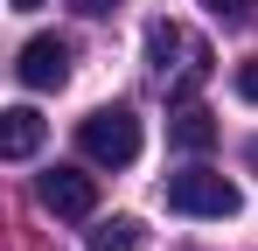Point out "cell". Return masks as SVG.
<instances>
[{
	"label": "cell",
	"mask_w": 258,
	"mask_h": 251,
	"mask_svg": "<svg viewBox=\"0 0 258 251\" xmlns=\"http://www.w3.org/2000/svg\"><path fill=\"white\" fill-rule=\"evenodd\" d=\"M147 63H154V77H161V84L196 91V84L210 77V42L188 35L181 21H147Z\"/></svg>",
	"instance_id": "cell-1"
},
{
	"label": "cell",
	"mask_w": 258,
	"mask_h": 251,
	"mask_svg": "<svg viewBox=\"0 0 258 251\" xmlns=\"http://www.w3.org/2000/svg\"><path fill=\"white\" fill-rule=\"evenodd\" d=\"M168 209L174 216H237V181L230 174H216V167H181V174H168Z\"/></svg>",
	"instance_id": "cell-2"
},
{
	"label": "cell",
	"mask_w": 258,
	"mask_h": 251,
	"mask_svg": "<svg viewBox=\"0 0 258 251\" xmlns=\"http://www.w3.org/2000/svg\"><path fill=\"white\" fill-rule=\"evenodd\" d=\"M77 147H84V161L98 167H133L140 161V119H133L126 105H105V112H91L77 126Z\"/></svg>",
	"instance_id": "cell-3"
},
{
	"label": "cell",
	"mask_w": 258,
	"mask_h": 251,
	"mask_svg": "<svg viewBox=\"0 0 258 251\" xmlns=\"http://www.w3.org/2000/svg\"><path fill=\"white\" fill-rule=\"evenodd\" d=\"M35 196H42L49 216H70V223H84L91 209H98V181H91L84 167H49L42 181H35Z\"/></svg>",
	"instance_id": "cell-4"
},
{
	"label": "cell",
	"mask_w": 258,
	"mask_h": 251,
	"mask_svg": "<svg viewBox=\"0 0 258 251\" xmlns=\"http://www.w3.org/2000/svg\"><path fill=\"white\" fill-rule=\"evenodd\" d=\"M14 77L28 84V91H63V84H70V42L63 35H28Z\"/></svg>",
	"instance_id": "cell-5"
},
{
	"label": "cell",
	"mask_w": 258,
	"mask_h": 251,
	"mask_svg": "<svg viewBox=\"0 0 258 251\" xmlns=\"http://www.w3.org/2000/svg\"><path fill=\"white\" fill-rule=\"evenodd\" d=\"M42 112H35V105H14V112H0V154H7V161H28V154H35V147H42Z\"/></svg>",
	"instance_id": "cell-6"
},
{
	"label": "cell",
	"mask_w": 258,
	"mask_h": 251,
	"mask_svg": "<svg viewBox=\"0 0 258 251\" xmlns=\"http://www.w3.org/2000/svg\"><path fill=\"white\" fill-rule=\"evenodd\" d=\"M168 140L181 147V154H210L216 147V119L203 112V105H181V112L168 119Z\"/></svg>",
	"instance_id": "cell-7"
},
{
	"label": "cell",
	"mask_w": 258,
	"mask_h": 251,
	"mask_svg": "<svg viewBox=\"0 0 258 251\" xmlns=\"http://www.w3.org/2000/svg\"><path fill=\"white\" fill-rule=\"evenodd\" d=\"M140 244H147V223L140 216H105L91 230V251H140Z\"/></svg>",
	"instance_id": "cell-8"
},
{
	"label": "cell",
	"mask_w": 258,
	"mask_h": 251,
	"mask_svg": "<svg viewBox=\"0 0 258 251\" xmlns=\"http://www.w3.org/2000/svg\"><path fill=\"white\" fill-rule=\"evenodd\" d=\"M203 7H210L216 21H251V7H258V0H203Z\"/></svg>",
	"instance_id": "cell-9"
},
{
	"label": "cell",
	"mask_w": 258,
	"mask_h": 251,
	"mask_svg": "<svg viewBox=\"0 0 258 251\" xmlns=\"http://www.w3.org/2000/svg\"><path fill=\"white\" fill-rule=\"evenodd\" d=\"M230 84H237L244 105H258V56H251V63H237V77H230Z\"/></svg>",
	"instance_id": "cell-10"
},
{
	"label": "cell",
	"mask_w": 258,
	"mask_h": 251,
	"mask_svg": "<svg viewBox=\"0 0 258 251\" xmlns=\"http://www.w3.org/2000/svg\"><path fill=\"white\" fill-rule=\"evenodd\" d=\"M70 7H77V14H112L119 0H70Z\"/></svg>",
	"instance_id": "cell-11"
},
{
	"label": "cell",
	"mask_w": 258,
	"mask_h": 251,
	"mask_svg": "<svg viewBox=\"0 0 258 251\" xmlns=\"http://www.w3.org/2000/svg\"><path fill=\"white\" fill-rule=\"evenodd\" d=\"M244 161H251V174H258V140H251V147H244Z\"/></svg>",
	"instance_id": "cell-12"
},
{
	"label": "cell",
	"mask_w": 258,
	"mask_h": 251,
	"mask_svg": "<svg viewBox=\"0 0 258 251\" xmlns=\"http://www.w3.org/2000/svg\"><path fill=\"white\" fill-rule=\"evenodd\" d=\"M14 7H42V0H14Z\"/></svg>",
	"instance_id": "cell-13"
}]
</instances>
